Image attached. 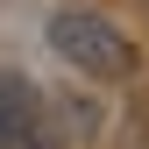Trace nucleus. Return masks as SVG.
Listing matches in <instances>:
<instances>
[{
    "label": "nucleus",
    "mask_w": 149,
    "mask_h": 149,
    "mask_svg": "<svg viewBox=\"0 0 149 149\" xmlns=\"http://www.w3.org/2000/svg\"><path fill=\"white\" fill-rule=\"evenodd\" d=\"M50 50L71 64V71H92V78H128L135 71V43L107 22V14H85V7H64L50 22Z\"/></svg>",
    "instance_id": "obj_1"
},
{
    "label": "nucleus",
    "mask_w": 149,
    "mask_h": 149,
    "mask_svg": "<svg viewBox=\"0 0 149 149\" xmlns=\"http://www.w3.org/2000/svg\"><path fill=\"white\" fill-rule=\"evenodd\" d=\"M0 149H57L50 114H43V92L22 71H0Z\"/></svg>",
    "instance_id": "obj_2"
}]
</instances>
